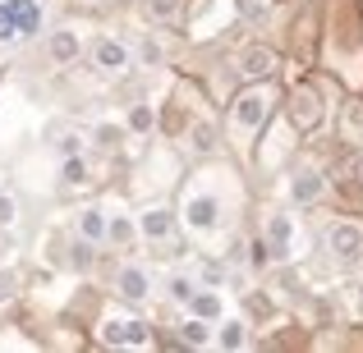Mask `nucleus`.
<instances>
[{"label": "nucleus", "instance_id": "nucleus-20", "mask_svg": "<svg viewBox=\"0 0 363 353\" xmlns=\"http://www.w3.org/2000/svg\"><path fill=\"white\" fill-rule=\"evenodd\" d=\"M106 238H116V243H129V238H133V225H129V216H116V221L106 225Z\"/></svg>", "mask_w": 363, "mask_h": 353}, {"label": "nucleus", "instance_id": "nucleus-21", "mask_svg": "<svg viewBox=\"0 0 363 353\" xmlns=\"http://www.w3.org/2000/svg\"><path fill=\"white\" fill-rule=\"evenodd\" d=\"M0 42H18V28H14V18H9L5 0H0Z\"/></svg>", "mask_w": 363, "mask_h": 353}, {"label": "nucleus", "instance_id": "nucleus-15", "mask_svg": "<svg viewBox=\"0 0 363 353\" xmlns=\"http://www.w3.org/2000/svg\"><path fill=\"white\" fill-rule=\"evenodd\" d=\"M189 312H194V317H203V321H212V317H221V299H216V294H189V303H184Z\"/></svg>", "mask_w": 363, "mask_h": 353}, {"label": "nucleus", "instance_id": "nucleus-27", "mask_svg": "<svg viewBox=\"0 0 363 353\" xmlns=\"http://www.w3.org/2000/svg\"><path fill=\"white\" fill-rule=\"evenodd\" d=\"M262 9H267L262 0H240V14H244V18H257V14H262Z\"/></svg>", "mask_w": 363, "mask_h": 353}, {"label": "nucleus", "instance_id": "nucleus-10", "mask_svg": "<svg viewBox=\"0 0 363 353\" xmlns=\"http://www.w3.org/2000/svg\"><path fill=\"white\" fill-rule=\"evenodd\" d=\"M240 69H244V79H272V69H276V55L267 51V46H253V51H244Z\"/></svg>", "mask_w": 363, "mask_h": 353}, {"label": "nucleus", "instance_id": "nucleus-29", "mask_svg": "<svg viewBox=\"0 0 363 353\" xmlns=\"http://www.w3.org/2000/svg\"><path fill=\"white\" fill-rule=\"evenodd\" d=\"M359 179H363V156H359Z\"/></svg>", "mask_w": 363, "mask_h": 353}, {"label": "nucleus", "instance_id": "nucleus-25", "mask_svg": "<svg viewBox=\"0 0 363 353\" xmlns=\"http://www.w3.org/2000/svg\"><path fill=\"white\" fill-rule=\"evenodd\" d=\"M79 151H83V138L79 133H65L60 138V156H79Z\"/></svg>", "mask_w": 363, "mask_h": 353}, {"label": "nucleus", "instance_id": "nucleus-24", "mask_svg": "<svg viewBox=\"0 0 363 353\" xmlns=\"http://www.w3.org/2000/svg\"><path fill=\"white\" fill-rule=\"evenodd\" d=\"M189 138H194V147H198V151H207L216 133H212V124H194V129H189Z\"/></svg>", "mask_w": 363, "mask_h": 353}, {"label": "nucleus", "instance_id": "nucleus-17", "mask_svg": "<svg viewBox=\"0 0 363 353\" xmlns=\"http://www.w3.org/2000/svg\"><path fill=\"white\" fill-rule=\"evenodd\" d=\"M207 340H212V335H207V321H203V317H194V321H184V345H194V349H203V345H207Z\"/></svg>", "mask_w": 363, "mask_h": 353}, {"label": "nucleus", "instance_id": "nucleus-12", "mask_svg": "<svg viewBox=\"0 0 363 353\" xmlns=\"http://www.w3.org/2000/svg\"><path fill=\"white\" fill-rule=\"evenodd\" d=\"M290 193H294V202H318V197H322V179L318 175H313V170H303V175H294V188H290Z\"/></svg>", "mask_w": 363, "mask_h": 353}, {"label": "nucleus", "instance_id": "nucleus-22", "mask_svg": "<svg viewBox=\"0 0 363 353\" xmlns=\"http://www.w3.org/2000/svg\"><path fill=\"white\" fill-rule=\"evenodd\" d=\"M129 129H133V133H147V129H152V110H147V106H133V110H129Z\"/></svg>", "mask_w": 363, "mask_h": 353}, {"label": "nucleus", "instance_id": "nucleus-28", "mask_svg": "<svg viewBox=\"0 0 363 353\" xmlns=\"http://www.w3.org/2000/svg\"><path fill=\"white\" fill-rule=\"evenodd\" d=\"M9 289H14V275L0 271V303H9Z\"/></svg>", "mask_w": 363, "mask_h": 353}, {"label": "nucleus", "instance_id": "nucleus-11", "mask_svg": "<svg viewBox=\"0 0 363 353\" xmlns=\"http://www.w3.org/2000/svg\"><path fill=\"white\" fill-rule=\"evenodd\" d=\"M79 238H88V243H101V238H106V216H101L97 207L79 212Z\"/></svg>", "mask_w": 363, "mask_h": 353}, {"label": "nucleus", "instance_id": "nucleus-13", "mask_svg": "<svg viewBox=\"0 0 363 353\" xmlns=\"http://www.w3.org/2000/svg\"><path fill=\"white\" fill-rule=\"evenodd\" d=\"M74 55H79V33H69V28H60V33L51 37V60L69 64Z\"/></svg>", "mask_w": 363, "mask_h": 353}, {"label": "nucleus", "instance_id": "nucleus-18", "mask_svg": "<svg viewBox=\"0 0 363 353\" xmlns=\"http://www.w3.org/2000/svg\"><path fill=\"white\" fill-rule=\"evenodd\" d=\"M83 179H88V166L79 156H65V188H79Z\"/></svg>", "mask_w": 363, "mask_h": 353}, {"label": "nucleus", "instance_id": "nucleus-7", "mask_svg": "<svg viewBox=\"0 0 363 353\" xmlns=\"http://www.w3.org/2000/svg\"><path fill=\"white\" fill-rule=\"evenodd\" d=\"M5 5H9V18H14L18 37H33L42 28V5L37 0H5Z\"/></svg>", "mask_w": 363, "mask_h": 353}, {"label": "nucleus", "instance_id": "nucleus-23", "mask_svg": "<svg viewBox=\"0 0 363 353\" xmlns=\"http://www.w3.org/2000/svg\"><path fill=\"white\" fill-rule=\"evenodd\" d=\"M14 216H18V202L5 193V188H0V230H5V225H14Z\"/></svg>", "mask_w": 363, "mask_h": 353}, {"label": "nucleus", "instance_id": "nucleus-3", "mask_svg": "<svg viewBox=\"0 0 363 353\" xmlns=\"http://www.w3.org/2000/svg\"><path fill=\"white\" fill-rule=\"evenodd\" d=\"M267 106H272V101H267V92H244V97L235 101V110H230L235 133H240V138H248V133H253L257 124L267 120Z\"/></svg>", "mask_w": 363, "mask_h": 353}, {"label": "nucleus", "instance_id": "nucleus-26", "mask_svg": "<svg viewBox=\"0 0 363 353\" xmlns=\"http://www.w3.org/2000/svg\"><path fill=\"white\" fill-rule=\"evenodd\" d=\"M189 294H194L189 280H170V299H175V303H189Z\"/></svg>", "mask_w": 363, "mask_h": 353}, {"label": "nucleus", "instance_id": "nucleus-5", "mask_svg": "<svg viewBox=\"0 0 363 353\" xmlns=\"http://www.w3.org/2000/svg\"><path fill=\"white\" fill-rule=\"evenodd\" d=\"M290 115L299 129H318L322 124V106H318V92L313 88H294L290 92Z\"/></svg>", "mask_w": 363, "mask_h": 353}, {"label": "nucleus", "instance_id": "nucleus-6", "mask_svg": "<svg viewBox=\"0 0 363 353\" xmlns=\"http://www.w3.org/2000/svg\"><path fill=\"white\" fill-rule=\"evenodd\" d=\"M138 230H143V238H152V243H170V238H175V216H170L166 207H147Z\"/></svg>", "mask_w": 363, "mask_h": 353}, {"label": "nucleus", "instance_id": "nucleus-16", "mask_svg": "<svg viewBox=\"0 0 363 353\" xmlns=\"http://www.w3.org/2000/svg\"><path fill=\"white\" fill-rule=\"evenodd\" d=\"M147 14L157 18V23H175L179 18V0H147Z\"/></svg>", "mask_w": 363, "mask_h": 353}, {"label": "nucleus", "instance_id": "nucleus-9", "mask_svg": "<svg viewBox=\"0 0 363 353\" xmlns=\"http://www.w3.org/2000/svg\"><path fill=\"white\" fill-rule=\"evenodd\" d=\"M92 60H97L106 74H120L124 64H129V51H124L116 37H101V42H97V51H92Z\"/></svg>", "mask_w": 363, "mask_h": 353}, {"label": "nucleus", "instance_id": "nucleus-14", "mask_svg": "<svg viewBox=\"0 0 363 353\" xmlns=\"http://www.w3.org/2000/svg\"><path fill=\"white\" fill-rule=\"evenodd\" d=\"M267 238H272V243H267V253L285 257V248H290V238H294V225L285 221V216H276V221H272V230H267Z\"/></svg>", "mask_w": 363, "mask_h": 353}, {"label": "nucleus", "instance_id": "nucleus-1", "mask_svg": "<svg viewBox=\"0 0 363 353\" xmlns=\"http://www.w3.org/2000/svg\"><path fill=\"white\" fill-rule=\"evenodd\" d=\"M184 221H189V230H198V234H212L216 225H221V202L203 188V179L184 193Z\"/></svg>", "mask_w": 363, "mask_h": 353}, {"label": "nucleus", "instance_id": "nucleus-8", "mask_svg": "<svg viewBox=\"0 0 363 353\" xmlns=\"http://www.w3.org/2000/svg\"><path fill=\"white\" fill-rule=\"evenodd\" d=\"M116 289H120V299H129V303H143L147 299V271H143V266H124L120 271V280H116Z\"/></svg>", "mask_w": 363, "mask_h": 353}, {"label": "nucleus", "instance_id": "nucleus-2", "mask_svg": "<svg viewBox=\"0 0 363 353\" xmlns=\"http://www.w3.org/2000/svg\"><path fill=\"white\" fill-rule=\"evenodd\" d=\"M101 345H111V349H147L152 335H147V326H143L138 317H106L101 321Z\"/></svg>", "mask_w": 363, "mask_h": 353}, {"label": "nucleus", "instance_id": "nucleus-4", "mask_svg": "<svg viewBox=\"0 0 363 353\" xmlns=\"http://www.w3.org/2000/svg\"><path fill=\"white\" fill-rule=\"evenodd\" d=\"M327 248H331L336 257H345V262H354V257H363V230H359V225H350V221L331 225Z\"/></svg>", "mask_w": 363, "mask_h": 353}, {"label": "nucleus", "instance_id": "nucleus-19", "mask_svg": "<svg viewBox=\"0 0 363 353\" xmlns=\"http://www.w3.org/2000/svg\"><path fill=\"white\" fill-rule=\"evenodd\" d=\"M221 349H244V321H230V326H221Z\"/></svg>", "mask_w": 363, "mask_h": 353}]
</instances>
